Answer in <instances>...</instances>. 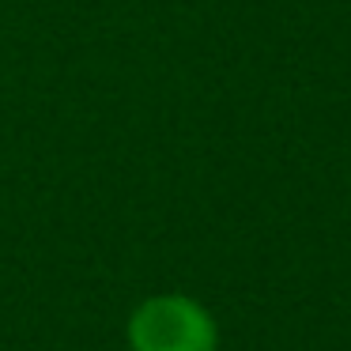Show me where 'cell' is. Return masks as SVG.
<instances>
[{
  "instance_id": "obj_1",
  "label": "cell",
  "mask_w": 351,
  "mask_h": 351,
  "mask_svg": "<svg viewBox=\"0 0 351 351\" xmlns=\"http://www.w3.org/2000/svg\"><path fill=\"white\" fill-rule=\"evenodd\" d=\"M215 321L189 295H155L129 317L132 351H215Z\"/></svg>"
}]
</instances>
